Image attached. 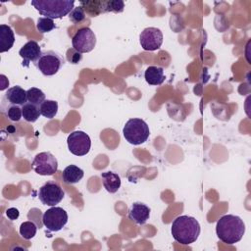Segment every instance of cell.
Instances as JSON below:
<instances>
[{
	"label": "cell",
	"mask_w": 251,
	"mask_h": 251,
	"mask_svg": "<svg viewBox=\"0 0 251 251\" xmlns=\"http://www.w3.org/2000/svg\"><path fill=\"white\" fill-rule=\"evenodd\" d=\"M216 233L221 241L232 245L242 239L245 233V224L238 216L225 215L217 222Z\"/></svg>",
	"instance_id": "1"
},
{
	"label": "cell",
	"mask_w": 251,
	"mask_h": 251,
	"mask_svg": "<svg viewBox=\"0 0 251 251\" xmlns=\"http://www.w3.org/2000/svg\"><path fill=\"white\" fill-rule=\"evenodd\" d=\"M199 222L190 216L182 215L176 218L172 224L171 232L176 241L188 245L195 242L200 234Z\"/></svg>",
	"instance_id": "2"
},
{
	"label": "cell",
	"mask_w": 251,
	"mask_h": 251,
	"mask_svg": "<svg viewBox=\"0 0 251 251\" xmlns=\"http://www.w3.org/2000/svg\"><path fill=\"white\" fill-rule=\"evenodd\" d=\"M31 5L45 18L61 19L74 9V0H32Z\"/></svg>",
	"instance_id": "3"
},
{
	"label": "cell",
	"mask_w": 251,
	"mask_h": 251,
	"mask_svg": "<svg viewBox=\"0 0 251 251\" xmlns=\"http://www.w3.org/2000/svg\"><path fill=\"white\" fill-rule=\"evenodd\" d=\"M123 134L129 144L140 145L147 141L150 135V130L148 125L143 120L133 118L126 123L123 128Z\"/></svg>",
	"instance_id": "4"
},
{
	"label": "cell",
	"mask_w": 251,
	"mask_h": 251,
	"mask_svg": "<svg viewBox=\"0 0 251 251\" xmlns=\"http://www.w3.org/2000/svg\"><path fill=\"white\" fill-rule=\"evenodd\" d=\"M64 63V58L58 52L46 50L42 51L40 57L37 59L34 65L42 75L50 76L57 74L63 67Z\"/></svg>",
	"instance_id": "5"
},
{
	"label": "cell",
	"mask_w": 251,
	"mask_h": 251,
	"mask_svg": "<svg viewBox=\"0 0 251 251\" xmlns=\"http://www.w3.org/2000/svg\"><path fill=\"white\" fill-rule=\"evenodd\" d=\"M70 152L75 156L86 155L91 148V139L87 133L82 130H75L67 138Z\"/></svg>",
	"instance_id": "6"
},
{
	"label": "cell",
	"mask_w": 251,
	"mask_h": 251,
	"mask_svg": "<svg viewBox=\"0 0 251 251\" xmlns=\"http://www.w3.org/2000/svg\"><path fill=\"white\" fill-rule=\"evenodd\" d=\"M42 223L48 230L59 231L68 223V214L63 208L53 206L43 213Z\"/></svg>",
	"instance_id": "7"
},
{
	"label": "cell",
	"mask_w": 251,
	"mask_h": 251,
	"mask_svg": "<svg viewBox=\"0 0 251 251\" xmlns=\"http://www.w3.org/2000/svg\"><path fill=\"white\" fill-rule=\"evenodd\" d=\"M65 196L64 190L55 181L45 182L38 190V198L43 205L56 206L59 204Z\"/></svg>",
	"instance_id": "8"
},
{
	"label": "cell",
	"mask_w": 251,
	"mask_h": 251,
	"mask_svg": "<svg viewBox=\"0 0 251 251\" xmlns=\"http://www.w3.org/2000/svg\"><path fill=\"white\" fill-rule=\"evenodd\" d=\"M31 165L34 172L40 176H52L58 170V161L50 152L36 154Z\"/></svg>",
	"instance_id": "9"
},
{
	"label": "cell",
	"mask_w": 251,
	"mask_h": 251,
	"mask_svg": "<svg viewBox=\"0 0 251 251\" xmlns=\"http://www.w3.org/2000/svg\"><path fill=\"white\" fill-rule=\"evenodd\" d=\"M72 45L79 53H88L96 45V36L89 27H81L73 36Z\"/></svg>",
	"instance_id": "10"
},
{
	"label": "cell",
	"mask_w": 251,
	"mask_h": 251,
	"mask_svg": "<svg viewBox=\"0 0 251 251\" xmlns=\"http://www.w3.org/2000/svg\"><path fill=\"white\" fill-rule=\"evenodd\" d=\"M139 42L145 51H155L159 49L163 43V33L158 27H146L139 35Z\"/></svg>",
	"instance_id": "11"
},
{
	"label": "cell",
	"mask_w": 251,
	"mask_h": 251,
	"mask_svg": "<svg viewBox=\"0 0 251 251\" xmlns=\"http://www.w3.org/2000/svg\"><path fill=\"white\" fill-rule=\"evenodd\" d=\"M42 51L39 44L34 40L27 41L19 51V55L23 59V66L28 67L30 62L35 63L40 57Z\"/></svg>",
	"instance_id": "12"
},
{
	"label": "cell",
	"mask_w": 251,
	"mask_h": 251,
	"mask_svg": "<svg viewBox=\"0 0 251 251\" xmlns=\"http://www.w3.org/2000/svg\"><path fill=\"white\" fill-rule=\"evenodd\" d=\"M27 102L26 91L19 85L8 88L2 98L1 105H19L23 106Z\"/></svg>",
	"instance_id": "13"
},
{
	"label": "cell",
	"mask_w": 251,
	"mask_h": 251,
	"mask_svg": "<svg viewBox=\"0 0 251 251\" xmlns=\"http://www.w3.org/2000/svg\"><path fill=\"white\" fill-rule=\"evenodd\" d=\"M150 208L142 202H134L128 210V219L137 225H144L149 220Z\"/></svg>",
	"instance_id": "14"
},
{
	"label": "cell",
	"mask_w": 251,
	"mask_h": 251,
	"mask_svg": "<svg viewBox=\"0 0 251 251\" xmlns=\"http://www.w3.org/2000/svg\"><path fill=\"white\" fill-rule=\"evenodd\" d=\"M15 43V34L11 26L0 25V53L9 51Z\"/></svg>",
	"instance_id": "15"
},
{
	"label": "cell",
	"mask_w": 251,
	"mask_h": 251,
	"mask_svg": "<svg viewBox=\"0 0 251 251\" xmlns=\"http://www.w3.org/2000/svg\"><path fill=\"white\" fill-rule=\"evenodd\" d=\"M100 176L102 178V183L104 188L109 193H116L121 187V177L118 174L109 171V172L102 173Z\"/></svg>",
	"instance_id": "16"
},
{
	"label": "cell",
	"mask_w": 251,
	"mask_h": 251,
	"mask_svg": "<svg viewBox=\"0 0 251 251\" xmlns=\"http://www.w3.org/2000/svg\"><path fill=\"white\" fill-rule=\"evenodd\" d=\"M144 78L150 85H161L165 81L163 68L157 66H149L144 73Z\"/></svg>",
	"instance_id": "17"
},
{
	"label": "cell",
	"mask_w": 251,
	"mask_h": 251,
	"mask_svg": "<svg viewBox=\"0 0 251 251\" xmlns=\"http://www.w3.org/2000/svg\"><path fill=\"white\" fill-rule=\"evenodd\" d=\"M84 176L82 169L75 165H69L63 171V181L67 184H74L78 182Z\"/></svg>",
	"instance_id": "18"
},
{
	"label": "cell",
	"mask_w": 251,
	"mask_h": 251,
	"mask_svg": "<svg viewBox=\"0 0 251 251\" xmlns=\"http://www.w3.org/2000/svg\"><path fill=\"white\" fill-rule=\"evenodd\" d=\"M81 6L88 15L91 17H96L104 13V1L103 0H91V1H81L79 2Z\"/></svg>",
	"instance_id": "19"
},
{
	"label": "cell",
	"mask_w": 251,
	"mask_h": 251,
	"mask_svg": "<svg viewBox=\"0 0 251 251\" xmlns=\"http://www.w3.org/2000/svg\"><path fill=\"white\" fill-rule=\"evenodd\" d=\"M22 111H23V118L28 123L36 122L39 116L41 115L39 106L31 104L29 102H26L22 106Z\"/></svg>",
	"instance_id": "20"
},
{
	"label": "cell",
	"mask_w": 251,
	"mask_h": 251,
	"mask_svg": "<svg viewBox=\"0 0 251 251\" xmlns=\"http://www.w3.org/2000/svg\"><path fill=\"white\" fill-rule=\"evenodd\" d=\"M39 110L43 117L47 119H53L58 112V103L54 100H45L39 106Z\"/></svg>",
	"instance_id": "21"
},
{
	"label": "cell",
	"mask_w": 251,
	"mask_h": 251,
	"mask_svg": "<svg viewBox=\"0 0 251 251\" xmlns=\"http://www.w3.org/2000/svg\"><path fill=\"white\" fill-rule=\"evenodd\" d=\"M1 108L12 122H19L23 118V111L19 105H1Z\"/></svg>",
	"instance_id": "22"
},
{
	"label": "cell",
	"mask_w": 251,
	"mask_h": 251,
	"mask_svg": "<svg viewBox=\"0 0 251 251\" xmlns=\"http://www.w3.org/2000/svg\"><path fill=\"white\" fill-rule=\"evenodd\" d=\"M26 99L27 102L40 106L46 99L44 92L36 87H31L26 90Z\"/></svg>",
	"instance_id": "23"
},
{
	"label": "cell",
	"mask_w": 251,
	"mask_h": 251,
	"mask_svg": "<svg viewBox=\"0 0 251 251\" xmlns=\"http://www.w3.org/2000/svg\"><path fill=\"white\" fill-rule=\"evenodd\" d=\"M36 231H37V226L31 221L24 222L20 226V234L22 235L23 238L26 240H29L32 237H34V235L36 234Z\"/></svg>",
	"instance_id": "24"
},
{
	"label": "cell",
	"mask_w": 251,
	"mask_h": 251,
	"mask_svg": "<svg viewBox=\"0 0 251 251\" xmlns=\"http://www.w3.org/2000/svg\"><path fill=\"white\" fill-rule=\"evenodd\" d=\"M56 27V25L52 19L49 18H38L36 23V28L41 33H46L51 31Z\"/></svg>",
	"instance_id": "25"
},
{
	"label": "cell",
	"mask_w": 251,
	"mask_h": 251,
	"mask_svg": "<svg viewBox=\"0 0 251 251\" xmlns=\"http://www.w3.org/2000/svg\"><path fill=\"white\" fill-rule=\"evenodd\" d=\"M125 8V3L121 0H107L104 1V13L114 12L122 13Z\"/></svg>",
	"instance_id": "26"
},
{
	"label": "cell",
	"mask_w": 251,
	"mask_h": 251,
	"mask_svg": "<svg viewBox=\"0 0 251 251\" xmlns=\"http://www.w3.org/2000/svg\"><path fill=\"white\" fill-rule=\"evenodd\" d=\"M69 19L74 24H79L85 20V12L81 6L74 7L69 14Z\"/></svg>",
	"instance_id": "27"
},
{
	"label": "cell",
	"mask_w": 251,
	"mask_h": 251,
	"mask_svg": "<svg viewBox=\"0 0 251 251\" xmlns=\"http://www.w3.org/2000/svg\"><path fill=\"white\" fill-rule=\"evenodd\" d=\"M67 59L72 64H77L82 59V55L81 53L77 52L75 49L70 48L67 52Z\"/></svg>",
	"instance_id": "28"
},
{
	"label": "cell",
	"mask_w": 251,
	"mask_h": 251,
	"mask_svg": "<svg viewBox=\"0 0 251 251\" xmlns=\"http://www.w3.org/2000/svg\"><path fill=\"white\" fill-rule=\"evenodd\" d=\"M6 216L8 217L9 220L15 221V220H17V219L19 218L20 212H19V210H18L17 208L11 207V208H8V209L6 210Z\"/></svg>",
	"instance_id": "29"
}]
</instances>
